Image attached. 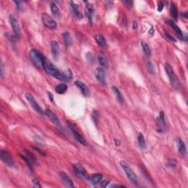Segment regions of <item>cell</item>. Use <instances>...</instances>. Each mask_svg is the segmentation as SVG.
Instances as JSON below:
<instances>
[{"instance_id":"obj_1","label":"cell","mask_w":188,"mask_h":188,"mask_svg":"<svg viewBox=\"0 0 188 188\" xmlns=\"http://www.w3.org/2000/svg\"><path fill=\"white\" fill-rule=\"evenodd\" d=\"M43 68L45 70V71L47 73H48L49 75H51V76H53L54 78L57 79H60V80H66L68 79V76L66 73H63V72L60 71L59 69H57L51 62H49L48 60H46L44 61L43 64L42 66Z\"/></svg>"},{"instance_id":"obj_2","label":"cell","mask_w":188,"mask_h":188,"mask_svg":"<svg viewBox=\"0 0 188 188\" xmlns=\"http://www.w3.org/2000/svg\"><path fill=\"white\" fill-rule=\"evenodd\" d=\"M164 69H165V72L167 73V76H168L169 81H170V85H172L174 89L177 90L180 88V83H179V80L178 79L176 73L173 71V69L172 66H170L169 63H165L164 65Z\"/></svg>"},{"instance_id":"obj_3","label":"cell","mask_w":188,"mask_h":188,"mask_svg":"<svg viewBox=\"0 0 188 188\" xmlns=\"http://www.w3.org/2000/svg\"><path fill=\"white\" fill-rule=\"evenodd\" d=\"M29 57L33 64L38 67H42L44 61L46 60L42 53L35 48H32L29 51Z\"/></svg>"},{"instance_id":"obj_4","label":"cell","mask_w":188,"mask_h":188,"mask_svg":"<svg viewBox=\"0 0 188 188\" xmlns=\"http://www.w3.org/2000/svg\"><path fill=\"white\" fill-rule=\"evenodd\" d=\"M120 164L121 166V167L123 168V171L126 173V176H127L128 179L131 181L132 184H137L138 183V179H137V176L135 174V172L133 171V170L132 169V167L127 164L125 161H120Z\"/></svg>"},{"instance_id":"obj_5","label":"cell","mask_w":188,"mask_h":188,"mask_svg":"<svg viewBox=\"0 0 188 188\" xmlns=\"http://www.w3.org/2000/svg\"><path fill=\"white\" fill-rule=\"evenodd\" d=\"M66 123H67V125H68V126L69 129L71 130L72 133L73 134V136H74L75 139H76V140H77L78 142H79V143L82 144V145H87L86 140H85V137L82 136V134H81L80 132H79V131H78L77 129H76V126H75L74 125H73V123H71V122L69 121V120H66Z\"/></svg>"},{"instance_id":"obj_6","label":"cell","mask_w":188,"mask_h":188,"mask_svg":"<svg viewBox=\"0 0 188 188\" xmlns=\"http://www.w3.org/2000/svg\"><path fill=\"white\" fill-rule=\"evenodd\" d=\"M0 158L1 160L8 167H13L16 164V162H15L14 159L12 157L10 152L5 151V150H1L0 151Z\"/></svg>"},{"instance_id":"obj_7","label":"cell","mask_w":188,"mask_h":188,"mask_svg":"<svg viewBox=\"0 0 188 188\" xmlns=\"http://www.w3.org/2000/svg\"><path fill=\"white\" fill-rule=\"evenodd\" d=\"M25 97H26L27 101L29 103V104L32 106V107L34 109V110H35V112H37V113H39V114L41 115L44 114V111L43 110V109L40 107L38 103L37 102L36 100L35 99V98H34L33 95H32V94L29 93H26L25 94Z\"/></svg>"},{"instance_id":"obj_8","label":"cell","mask_w":188,"mask_h":188,"mask_svg":"<svg viewBox=\"0 0 188 188\" xmlns=\"http://www.w3.org/2000/svg\"><path fill=\"white\" fill-rule=\"evenodd\" d=\"M9 21H10V26H11L13 32H14V34L18 38H19L21 35V27L19 21L16 19V18L15 17L14 15L10 14L9 16Z\"/></svg>"},{"instance_id":"obj_9","label":"cell","mask_w":188,"mask_h":188,"mask_svg":"<svg viewBox=\"0 0 188 188\" xmlns=\"http://www.w3.org/2000/svg\"><path fill=\"white\" fill-rule=\"evenodd\" d=\"M42 21H43V24L44 26H45L46 27L49 28V29H54L57 28V22H56L54 19H51L48 14L43 13Z\"/></svg>"},{"instance_id":"obj_10","label":"cell","mask_w":188,"mask_h":188,"mask_svg":"<svg viewBox=\"0 0 188 188\" xmlns=\"http://www.w3.org/2000/svg\"><path fill=\"white\" fill-rule=\"evenodd\" d=\"M44 115H45L46 116V117L48 118L49 119V120H51L54 125H56L58 128L62 129L61 121H60V119L58 118V117H57V116L56 115L54 114L51 110L47 109V110H46L45 111H44Z\"/></svg>"},{"instance_id":"obj_11","label":"cell","mask_w":188,"mask_h":188,"mask_svg":"<svg viewBox=\"0 0 188 188\" xmlns=\"http://www.w3.org/2000/svg\"><path fill=\"white\" fill-rule=\"evenodd\" d=\"M73 170H74V173H76V176H78L80 179H88V174L87 173V171L85 170V169L82 167V165H80L79 164H73Z\"/></svg>"},{"instance_id":"obj_12","label":"cell","mask_w":188,"mask_h":188,"mask_svg":"<svg viewBox=\"0 0 188 188\" xmlns=\"http://www.w3.org/2000/svg\"><path fill=\"white\" fill-rule=\"evenodd\" d=\"M95 76L98 82L103 85H105L107 84V80H106V74L104 69L102 68H97L95 70Z\"/></svg>"},{"instance_id":"obj_13","label":"cell","mask_w":188,"mask_h":188,"mask_svg":"<svg viewBox=\"0 0 188 188\" xmlns=\"http://www.w3.org/2000/svg\"><path fill=\"white\" fill-rule=\"evenodd\" d=\"M59 176H60V179L62 180V182H63L65 185L68 187H74V185H73V182H72L71 179L69 177L68 175L65 172H60L59 173Z\"/></svg>"},{"instance_id":"obj_14","label":"cell","mask_w":188,"mask_h":188,"mask_svg":"<svg viewBox=\"0 0 188 188\" xmlns=\"http://www.w3.org/2000/svg\"><path fill=\"white\" fill-rule=\"evenodd\" d=\"M74 85H76V86L77 87V88H79V90H80V91L82 92V93L85 96H88V95H89V94H90L89 88H88V87L87 86V85H85L84 82H81V81L77 80L74 82Z\"/></svg>"},{"instance_id":"obj_15","label":"cell","mask_w":188,"mask_h":188,"mask_svg":"<svg viewBox=\"0 0 188 188\" xmlns=\"http://www.w3.org/2000/svg\"><path fill=\"white\" fill-rule=\"evenodd\" d=\"M50 46H51V54H52L53 57H54L55 60H57V58L60 56V48H59V45L57 43V41H51V43H50Z\"/></svg>"},{"instance_id":"obj_16","label":"cell","mask_w":188,"mask_h":188,"mask_svg":"<svg viewBox=\"0 0 188 188\" xmlns=\"http://www.w3.org/2000/svg\"><path fill=\"white\" fill-rule=\"evenodd\" d=\"M176 145H177L178 151L181 156H185L187 154V148L184 141L180 137H178L176 140Z\"/></svg>"},{"instance_id":"obj_17","label":"cell","mask_w":188,"mask_h":188,"mask_svg":"<svg viewBox=\"0 0 188 188\" xmlns=\"http://www.w3.org/2000/svg\"><path fill=\"white\" fill-rule=\"evenodd\" d=\"M157 123H158V126L160 128V132H163V131L165 130L166 124L165 120H164V115L162 111L160 112V115L157 118Z\"/></svg>"},{"instance_id":"obj_18","label":"cell","mask_w":188,"mask_h":188,"mask_svg":"<svg viewBox=\"0 0 188 188\" xmlns=\"http://www.w3.org/2000/svg\"><path fill=\"white\" fill-rule=\"evenodd\" d=\"M85 13H86V16L88 17V21H90V23H93V16L94 14V10L93 7V4L90 3L88 2L87 5L85 6Z\"/></svg>"},{"instance_id":"obj_19","label":"cell","mask_w":188,"mask_h":188,"mask_svg":"<svg viewBox=\"0 0 188 188\" xmlns=\"http://www.w3.org/2000/svg\"><path fill=\"white\" fill-rule=\"evenodd\" d=\"M102 179H103L102 174H101V173H95V174L92 175V176H89L88 180L92 184L96 185L101 182Z\"/></svg>"},{"instance_id":"obj_20","label":"cell","mask_w":188,"mask_h":188,"mask_svg":"<svg viewBox=\"0 0 188 188\" xmlns=\"http://www.w3.org/2000/svg\"><path fill=\"white\" fill-rule=\"evenodd\" d=\"M166 22H167V24L170 26V27L173 28V29L174 30V32H176V35H178V37H179V38H180L181 39H182V38H183V37H184L183 32H182V31L181 30L180 28H179V26H178L177 25H176V24H175L174 22L173 21L167 20Z\"/></svg>"},{"instance_id":"obj_21","label":"cell","mask_w":188,"mask_h":188,"mask_svg":"<svg viewBox=\"0 0 188 188\" xmlns=\"http://www.w3.org/2000/svg\"><path fill=\"white\" fill-rule=\"evenodd\" d=\"M95 40L96 41L97 44L101 48H104V47L107 46V42H106V40L104 38V37L102 35H95Z\"/></svg>"},{"instance_id":"obj_22","label":"cell","mask_w":188,"mask_h":188,"mask_svg":"<svg viewBox=\"0 0 188 188\" xmlns=\"http://www.w3.org/2000/svg\"><path fill=\"white\" fill-rule=\"evenodd\" d=\"M170 11L171 13L172 17L173 18L175 21L178 20V7L177 5L174 2H171L170 7Z\"/></svg>"},{"instance_id":"obj_23","label":"cell","mask_w":188,"mask_h":188,"mask_svg":"<svg viewBox=\"0 0 188 188\" xmlns=\"http://www.w3.org/2000/svg\"><path fill=\"white\" fill-rule=\"evenodd\" d=\"M112 90H113V93H114L115 95L116 98H117L118 101H119L120 103H123V101H124V98H123V95H122L121 93H120V90L118 89V88H117V87L115 86H113V88H112Z\"/></svg>"},{"instance_id":"obj_24","label":"cell","mask_w":188,"mask_h":188,"mask_svg":"<svg viewBox=\"0 0 188 188\" xmlns=\"http://www.w3.org/2000/svg\"><path fill=\"white\" fill-rule=\"evenodd\" d=\"M50 8H51V13H52L53 16H54V18L59 19V18L60 17V16H61V14H60V10H59L58 7H57L54 3H51Z\"/></svg>"},{"instance_id":"obj_25","label":"cell","mask_w":188,"mask_h":188,"mask_svg":"<svg viewBox=\"0 0 188 188\" xmlns=\"http://www.w3.org/2000/svg\"><path fill=\"white\" fill-rule=\"evenodd\" d=\"M63 38L64 43L67 48H68L70 45H71V38H70V35L68 32H65L63 34Z\"/></svg>"},{"instance_id":"obj_26","label":"cell","mask_w":188,"mask_h":188,"mask_svg":"<svg viewBox=\"0 0 188 188\" xmlns=\"http://www.w3.org/2000/svg\"><path fill=\"white\" fill-rule=\"evenodd\" d=\"M68 90V85L65 83L59 84L56 86L55 91L58 94H63Z\"/></svg>"},{"instance_id":"obj_27","label":"cell","mask_w":188,"mask_h":188,"mask_svg":"<svg viewBox=\"0 0 188 188\" xmlns=\"http://www.w3.org/2000/svg\"><path fill=\"white\" fill-rule=\"evenodd\" d=\"M141 46H142V51H143L145 55L146 56V57H149L150 56H151V51L148 44L146 43L145 42H144V41H142V42H141Z\"/></svg>"},{"instance_id":"obj_28","label":"cell","mask_w":188,"mask_h":188,"mask_svg":"<svg viewBox=\"0 0 188 188\" xmlns=\"http://www.w3.org/2000/svg\"><path fill=\"white\" fill-rule=\"evenodd\" d=\"M137 140H138V145H139L140 148L141 149H145V147H146V144H145V138H144L143 135L142 133H139L137 137Z\"/></svg>"},{"instance_id":"obj_29","label":"cell","mask_w":188,"mask_h":188,"mask_svg":"<svg viewBox=\"0 0 188 188\" xmlns=\"http://www.w3.org/2000/svg\"><path fill=\"white\" fill-rule=\"evenodd\" d=\"M98 63H99V64L101 65L102 67L104 68L108 67V65H109L108 60H107V59L106 58L104 55H102V54H99V55L98 56Z\"/></svg>"},{"instance_id":"obj_30","label":"cell","mask_w":188,"mask_h":188,"mask_svg":"<svg viewBox=\"0 0 188 188\" xmlns=\"http://www.w3.org/2000/svg\"><path fill=\"white\" fill-rule=\"evenodd\" d=\"M70 7H71L72 10H73V13H74L76 15V16H78L79 19H82V14H81L80 12H79V6H78L77 4H75L74 2H73V1H70Z\"/></svg>"},{"instance_id":"obj_31","label":"cell","mask_w":188,"mask_h":188,"mask_svg":"<svg viewBox=\"0 0 188 188\" xmlns=\"http://www.w3.org/2000/svg\"><path fill=\"white\" fill-rule=\"evenodd\" d=\"M24 152L26 153V157L32 162V163H38L37 162V160H36V157H35L33 154L30 151H27V150H24Z\"/></svg>"},{"instance_id":"obj_32","label":"cell","mask_w":188,"mask_h":188,"mask_svg":"<svg viewBox=\"0 0 188 188\" xmlns=\"http://www.w3.org/2000/svg\"><path fill=\"white\" fill-rule=\"evenodd\" d=\"M21 157L22 158V160L26 162V164H27V166L29 167V168L30 169L31 171H33V167H32V162L26 157V156H23V155H20Z\"/></svg>"},{"instance_id":"obj_33","label":"cell","mask_w":188,"mask_h":188,"mask_svg":"<svg viewBox=\"0 0 188 188\" xmlns=\"http://www.w3.org/2000/svg\"><path fill=\"white\" fill-rule=\"evenodd\" d=\"M147 68H148V70L150 73H151V74L155 73V68H154V64L151 61L147 62Z\"/></svg>"},{"instance_id":"obj_34","label":"cell","mask_w":188,"mask_h":188,"mask_svg":"<svg viewBox=\"0 0 188 188\" xmlns=\"http://www.w3.org/2000/svg\"><path fill=\"white\" fill-rule=\"evenodd\" d=\"M5 35L7 36V38H8L9 41H11V42H15V41H16V40H17V38H18V37L16 36V35H15V34H14V35H13V34L7 33V34H5Z\"/></svg>"},{"instance_id":"obj_35","label":"cell","mask_w":188,"mask_h":188,"mask_svg":"<svg viewBox=\"0 0 188 188\" xmlns=\"http://www.w3.org/2000/svg\"><path fill=\"white\" fill-rule=\"evenodd\" d=\"M167 164H168L169 166H170V167H176V164H177V161H176L175 159L171 158L168 160V162H167Z\"/></svg>"},{"instance_id":"obj_36","label":"cell","mask_w":188,"mask_h":188,"mask_svg":"<svg viewBox=\"0 0 188 188\" xmlns=\"http://www.w3.org/2000/svg\"><path fill=\"white\" fill-rule=\"evenodd\" d=\"M32 184H33L34 187H41V184H40L39 180L38 179H34L32 180Z\"/></svg>"},{"instance_id":"obj_37","label":"cell","mask_w":188,"mask_h":188,"mask_svg":"<svg viewBox=\"0 0 188 188\" xmlns=\"http://www.w3.org/2000/svg\"><path fill=\"white\" fill-rule=\"evenodd\" d=\"M157 5H158V7H157V10H158L159 12H162L163 7H164V2L162 1H158V3H157Z\"/></svg>"},{"instance_id":"obj_38","label":"cell","mask_w":188,"mask_h":188,"mask_svg":"<svg viewBox=\"0 0 188 188\" xmlns=\"http://www.w3.org/2000/svg\"><path fill=\"white\" fill-rule=\"evenodd\" d=\"M109 184H110V181H104V182H101V187H107Z\"/></svg>"},{"instance_id":"obj_39","label":"cell","mask_w":188,"mask_h":188,"mask_svg":"<svg viewBox=\"0 0 188 188\" xmlns=\"http://www.w3.org/2000/svg\"><path fill=\"white\" fill-rule=\"evenodd\" d=\"M14 3L16 4V7H17L19 10H21V1H15Z\"/></svg>"},{"instance_id":"obj_40","label":"cell","mask_w":188,"mask_h":188,"mask_svg":"<svg viewBox=\"0 0 188 188\" xmlns=\"http://www.w3.org/2000/svg\"><path fill=\"white\" fill-rule=\"evenodd\" d=\"M165 35H166V36H167V38H168L170 40H171V41H176V39H175L174 38H173V37H172L171 35H169V34L167 33V32H165Z\"/></svg>"},{"instance_id":"obj_41","label":"cell","mask_w":188,"mask_h":188,"mask_svg":"<svg viewBox=\"0 0 188 188\" xmlns=\"http://www.w3.org/2000/svg\"><path fill=\"white\" fill-rule=\"evenodd\" d=\"M124 3L126 4V5H127V7H132V4H133V3H132V1H124Z\"/></svg>"},{"instance_id":"obj_42","label":"cell","mask_w":188,"mask_h":188,"mask_svg":"<svg viewBox=\"0 0 188 188\" xmlns=\"http://www.w3.org/2000/svg\"><path fill=\"white\" fill-rule=\"evenodd\" d=\"M1 75L3 77V75H4V66H3L2 62L1 63Z\"/></svg>"},{"instance_id":"obj_43","label":"cell","mask_w":188,"mask_h":188,"mask_svg":"<svg viewBox=\"0 0 188 188\" xmlns=\"http://www.w3.org/2000/svg\"><path fill=\"white\" fill-rule=\"evenodd\" d=\"M48 95L49 96L51 101H54V96H53L52 94H51L50 92H48Z\"/></svg>"},{"instance_id":"obj_44","label":"cell","mask_w":188,"mask_h":188,"mask_svg":"<svg viewBox=\"0 0 188 188\" xmlns=\"http://www.w3.org/2000/svg\"><path fill=\"white\" fill-rule=\"evenodd\" d=\"M137 21H133V24H132V28H133L134 29H137Z\"/></svg>"},{"instance_id":"obj_45","label":"cell","mask_w":188,"mask_h":188,"mask_svg":"<svg viewBox=\"0 0 188 188\" xmlns=\"http://www.w3.org/2000/svg\"><path fill=\"white\" fill-rule=\"evenodd\" d=\"M125 187V186L123 185H118V184H115V185H112L111 187Z\"/></svg>"},{"instance_id":"obj_46","label":"cell","mask_w":188,"mask_h":188,"mask_svg":"<svg viewBox=\"0 0 188 188\" xmlns=\"http://www.w3.org/2000/svg\"><path fill=\"white\" fill-rule=\"evenodd\" d=\"M114 140H115V145H120V140H119L115 139Z\"/></svg>"},{"instance_id":"obj_47","label":"cell","mask_w":188,"mask_h":188,"mask_svg":"<svg viewBox=\"0 0 188 188\" xmlns=\"http://www.w3.org/2000/svg\"><path fill=\"white\" fill-rule=\"evenodd\" d=\"M182 16H184V17L185 19H187V12L185 11L184 13H182Z\"/></svg>"}]
</instances>
